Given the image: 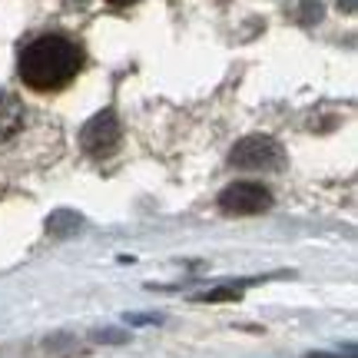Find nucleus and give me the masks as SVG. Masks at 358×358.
<instances>
[{
	"mask_svg": "<svg viewBox=\"0 0 358 358\" xmlns=\"http://www.w3.org/2000/svg\"><path fill=\"white\" fill-rule=\"evenodd\" d=\"M232 166L239 169H262L272 166L279 159V143L268 140V136H245L232 146Z\"/></svg>",
	"mask_w": 358,
	"mask_h": 358,
	"instance_id": "4",
	"label": "nucleus"
},
{
	"mask_svg": "<svg viewBox=\"0 0 358 358\" xmlns=\"http://www.w3.org/2000/svg\"><path fill=\"white\" fill-rule=\"evenodd\" d=\"M80 143H83V150L93 156L113 153L116 146H120V120H116L110 110H106V113H96L87 127H83Z\"/></svg>",
	"mask_w": 358,
	"mask_h": 358,
	"instance_id": "3",
	"label": "nucleus"
},
{
	"mask_svg": "<svg viewBox=\"0 0 358 358\" xmlns=\"http://www.w3.org/2000/svg\"><path fill=\"white\" fill-rule=\"evenodd\" d=\"M239 295H243V292H239V289L232 285V289H213V292L196 295V299H199V302H236Z\"/></svg>",
	"mask_w": 358,
	"mask_h": 358,
	"instance_id": "7",
	"label": "nucleus"
},
{
	"mask_svg": "<svg viewBox=\"0 0 358 358\" xmlns=\"http://www.w3.org/2000/svg\"><path fill=\"white\" fill-rule=\"evenodd\" d=\"M96 338H100V342H123L120 332H96Z\"/></svg>",
	"mask_w": 358,
	"mask_h": 358,
	"instance_id": "8",
	"label": "nucleus"
},
{
	"mask_svg": "<svg viewBox=\"0 0 358 358\" xmlns=\"http://www.w3.org/2000/svg\"><path fill=\"white\" fill-rule=\"evenodd\" d=\"M113 3H127V0H113Z\"/></svg>",
	"mask_w": 358,
	"mask_h": 358,
	"instance_id": "9",
	"label": "nucleus"
},
{
	"mask_svg": "<svg viewBox=\"0 0 358 358\" xmlns=\"http://www.w3.org/2000/svg\"><path fill=\"white\" fill-rule=\"evenodd\" d=\"M272 206V192L262 182H232L219 192V209L226 216H259Z\"/></svg>",
	"mask_w": 358,
	"mask_h": 358,
	"instance_id": "2",
	"label": "nucleus"
},
{
	"mask_svg": "<svg viewBox=\"0 0 358 358\" xmlns=\"http://www.w3.org/2000/svg\"><path fill=\"white\" fill-rule=\"evenodd\" d=\"M20 129H24V106H20V100L10 96V93H0V143L13 140Z\"/></svg>",
	"mask_w": 358,
	"mask_h": 358,
	"instance_id": "5",
	"label": "nucleus"
},
{
	"mask_svg": "<svg viewBox=\"0 0 358 358\" xmlns=\"http://www.w3.org/2000/svg\"><path fill=\"white\" fill-rule=\"evenodd\" d=\"M77 226H80L77 213H57V216L47 219V232H53V236H66V232H73Z\"/></svg>",
	"mask_w": 358,
	"mask_h": 358,
	"instance_id": "6",
	"label": "nucleus"
},
{
	"mask_svg": "<svg viewBox=\"0 0 358 358\" xmlns=\"http://www.w3.org/2000/svg\"><path fill=\"white\" fill-rule=\"evenodd\" d=\"M83 70V47L64 34L34 37L20 53V80L34 93H57Z\"/></svg>",
	"mask_w": 358,
	"mask_h": 358,
	"instance_id": "1",
	"label": "nucleus"
}]
</instances>
